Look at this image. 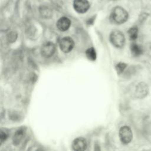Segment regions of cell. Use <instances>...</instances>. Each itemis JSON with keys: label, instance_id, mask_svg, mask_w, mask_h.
I'll list each match as a JSON object with an SVG mask.
<instances>
[{"label": "cell", "instance_id": "obj_1", "mask_svg": "<svg viewBox=\"0 0 151 151\" xmlns=\"http://www.w3.org/2000/svg\"><path fill=\"white\" fill-rule=\"evenodd\" d=\"M128 19L127 12L121 6H116L110 15L111 21L116 24H122Z\"/></svg>", "mask_w": 151, "mask_h": 151}, {"label": "cell", "instance_id": "obj_2", "mask_svg": "<svg viewBox=\"0 0 151 151\" xmlns=\"http://www.w3.org/2000/svg\"><path fill=\"white\" fill-rule=\"evenodd\" d=\"M110 41L115 47L122 48L125 43V38L121 31L114 30L110 35Z\"/></svg>", "mask_w": 151, "mask_h": 151}, {"label": "cell", "instance_id": "obj_3", "mask_svg": "<svg viewBox=\"0 0 151 151\" xmlns=\"http://www.w3.org/2000/svg\"><path fill=\"white\" fill-rule=\"evenodd\" d=\"M119 137L123 144H128L130 143L133 137L131 129L127 126L122 127L119 130Z\"/></svg>", "mask_w": 151, "mask_h": 151}, {"label": "cell", "instance_id": "obj_4", "mask_svg": "<svg viewBox=\"0 0 151 151\" xmlns=\"http://www.w3.org/2000/svg\"><path fill=\"white\" fill-rule=\"evenodd\" d=\"M55 51V45L51 41L44 42L41 48V54L44 58H50Z\"/></svg>", "mask_w": 151, "mask_h": 151}, {"label": "cell", "instance_id": "obj_5", "mask_svg": "<svg viewBox=\"0 0 151 151\" xmlns=\"http://www.w3.org/2000/svg\"><path fill=\"white\" fill-rule=\"evenodd\" d=\"M59 45L61 50L63 52L68 53L73 50L74 45V42L71 37H65L60 40Z\"/></svg>", "mask_w": 151, "mask_h": 151}, {"label": "cell", "instance_id": "obj_6", "mask_svg": "<svg viewBox=\"0 0 151 151\" xmlns=\"http://www.w3.org/2000/svg\"><path fill=\"white\" fill-rule=\"evenodd\" d=\"M73 7L77 12L83 14L88 10L90 4L87 0H74Z\"/></svg>", "mask_w": 151, "mask_h": 151}, {"label": "cell", "instance_id": "obj_7", "mask_svg": "<svg viewBox=\"0 0 151 151\" xmlns=\"http://www.w3.org/2000/svg\"><path fill=\"white\" fill-rule=\"evenodd\" d=\"M87 144L86 140L83 137H77L72 143V148L76 151H83L86 149Z\"/></svg>", "mask_w": 151, "mask_h": 151}, {"label": "cell", "instance_id": "obj_8", "mask_svg": "<svg viewBox=\"0 0 151 151\" xmlns=\"http://www.w3.org/2000/svg\"><path fill=\"white\" fill-rule=\"evenodd\" d=\"M149 88L147 85L143 82H141L139 83L135 90V95L137 98L143 99L146 97L148 93Z\"/></svg>", "mask_w": 151, "mask_h": 151}, {"label": "cell", "instance_id": "obj_9", "mask_svg": "<svg viewBox=\"0 0 151 151\" xmlns=\"http://www.w3.org/2000/svg\"><path fill=\"white\" fill-rule=\"evenodd\" d=\"M71 25L70 20L65 17L60 18L56 23V26L58 29L61 31H65L67 30Z\"/></svg>", "mask_w": 151, "mask_h": 151}, {"label": "cell", "instance_id": "obj_10", "mask_svg": "<svg viewBox=\"0 0 151 151\" xmlns=\"http://www.w3.org/2000/svg\"><path fill=\"white\" fill-rule=\"evenodd\" d=\"M25 129L23 127H21L20 129H18L15 133H14V135L13 136L12 141L13 143L15 145H18L22 139H23L24 136H25Z\"/></svg>", "mask_w": 151, "mask_h": 151}, {"label": "cell", "instance_id": "obj_11", "mask_svg": "<svg viewBox=\"0 0 151 151\" xmlns=\"http://www.w3.org/2000/svg\"><path fill=\"white\" fill-rule=\"evenodd\" d=\"M130 50L132 54L134 56H139L142 53V50L141 47L135 43H133L131 45Z\"/></svg>", "mask_w": 151, "mask_h": 151}, {"label": "cell", "instance_id": "obj_12", "mask_svg": "<svg viewBox=\"0 0 151 151\" xmlns=\"http://www.w3.org/2000/svg\"><path fill=\"white\" fill-rule=\"evenodd\" d=\"M86 55L88 60L91 61H94L96 58V52L94 48L93 47L88 48L86 51Z\"/></svg>", "mask_w": 151, "mask_h": 151}, {"label": "cell", "instance_id": "obj_13", "mask_svg": "<svg viewBox=\"0 0 151 151\" xmlns=\"http://www.w3.org/2000/svg\"><path fill=\"white\" fill-rule=\"evenodd\" d=\"M128 34L130 40H135L137 38L138 35V29L137 27H133L130 28L129 30L128 31Z\"/></svg>", "mask_w": 151, "mask_h": 151}, {"label": "cell", "instance_id": "obj_14", "mask_svg": "<svg viewBox=\"0 0 151 151\" xmlns=\"http://www.w3.org/2000/svg\"><path fill=\"white\" fill-rule=\"evenodd\" d=\"M126 64L123 63H119L116 66V69L118 74L122 73L126 67Z\"/></svg>", "mask_w": 151, "mask_h": 151}, {"label": "cell", "instance_id": "obj_15", "mask_svg": "<svg viewBox=\"0 0 151 151\" xmlns=\"http://www.w3.org/2000/svg\"><path fill=\"white\" fill-rule=\"evenodd\" d=\"M17 37V34L15 32H11L8 35V40L9 42H12L15 41Z\"/></svg>", "mask_w": 151, "mask_h": 151}, {"label": "cell", "instance_id": "obj_16", "mask_svg": "<svg viewBox=\"0 0 151 151\" xmlns=\"http://www.w3.org/2000/svg\"><path fill=\"white\" fill-rule=\"evenodd\" d=\"M7 137H8L7 133L5 130H4L3 129H1V133H0L1 144H2L4 141H5V140L6 139Z\"/></svg>", "mask_w": 151, "mask_h": 151}, {"label": "cell", "instance_id": "obj_17", "mask_svg": "<svg viewBox=\"0 0 151 151\" xmlns=\"http://www.w3.org/2000/svg\"><path fill=\"white\" fill-rule=\"evenodd\" d=\"M41 13L42 14V15H43L44 17H46V18H47L48 17H50L51 15V11H50L47 8H45V9H42Z\"/></svg>", "mask_w": 151, "mask_h": 151}]
</instances>
